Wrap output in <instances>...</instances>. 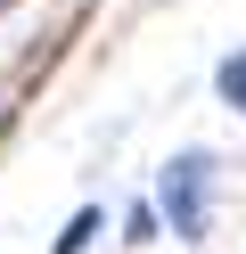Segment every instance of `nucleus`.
<instances>
[{"label":"nucleus","mask_w":246,"mask_h":254,"mask_svg":"<svg viewBox=\"0 0 246 254\" xmlns=\"http://www.w3.org/2000/svg\"><path fill=\"white\" fill-rule=\"evenodd\" d=\"M0 8H8V0H0Z\"/></svg>","instance_id":"nucleus-4"},{"label":"nucleus","mask_w":246,"mask_h":254,"mask_svg":"<svg viewBox=\"0 0 246 254\" xmlns=\"http://www.w3.org/2000/svg\"><path fill=\"white\" fill-rule=\"evenodd\" d=\"M205 189H213V156H172L164 164V181H156V213H164V230L172 238H205Z\"/></svg>","instance_id":"nucleus-1"},{"label":"nucleus","mask_w":246,"mask_h":254,"mask_svg":"<svg viewBox=\"0 0 246 254\" xmlns=\"http://www.w3.org/2000/svg\"><path fill=\"white\" fill-rule=\"evenodd\" d=\"M90 238H98V205H82V213H74V221L58 230V254H82Z\"/></svg>","instance_id":"nucleus-2"},{"label":"nucleus","mask_w":246,"mask_h":254,"mask_svg":"<svg viewBox=\"0 0 246 254\" xmlns=\"http://www.w3.org/2000/svg\"><path fill=\"white\" fill-rule=\"evenodd\" d=\"M213 82H222V99H230V107H246V50H238V58H222V74H213Z\"/></svg>","instance_id":"nucleus-3"}]
</instances>
